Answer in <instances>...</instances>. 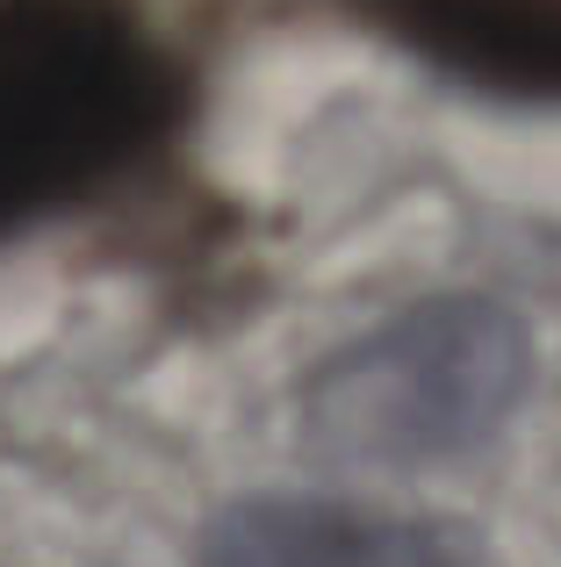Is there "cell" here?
I'll use <instances>...</instances> for the list:
<instances>
[{"instance_id":"obj_1","label":"cell","mask_w":561,"mask_h":567,"mask_svg":"<svg viewBox=\"0 0 561 567\" xmlns=\"http://www.w3.org/2000/svg\"><path fill=\"white\" fill-rule=\"evenodd\" d=\"M181 115V65L130 0H0V230L80 208Z\"/></svg>"},{"instance_id":"obj_2","label":"cell","mask_w":561,"mask_h":567,"mask_svg":"<svg viewBox=\"0 0 561 567\" xmlns=\"http://www.w3.org/2000/svg\"><path fill=\"white\" fill-rule=\"evenodd\" d=\"M533 338L490 295H439L338 346L303 388V439L338 467H439L497 439Z\"/></svg>"},{"instance_id":"obj_3","label":"cell","mask_w":561,"mask_h":567,"mask_svg":"<svg viewBox=\"0 0 561 567\" xmlns=\"http://www.w3.org/2000/svg\"><path fill=\"white\" fill-rule=\"evenodd\" d=\"M202 567H461L447 532L332 496L231 503L202 539Z\"/></svg>"},{"instance_id":"obj_4","label":"cell","mask_w":561,"mask_h":567,"mask_svg":"<svg viewBox=\"0 0 561 567\" xmlns=\"http://www.w3.org/2000/svg\"><path fill=\"white\" fill-rule=\"evenodd\" d=\"M418 58L519 101H561V0H375Z\"/></svg>"}]
</instances>
